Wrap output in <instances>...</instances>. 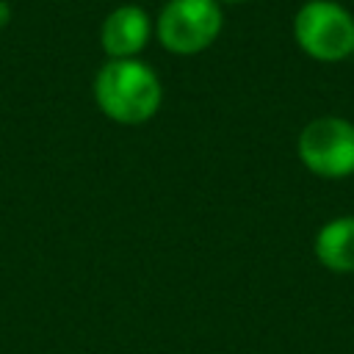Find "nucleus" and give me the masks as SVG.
Segmentation results:
<instances>
[{
  "instance_id": "obj_1",
  "label": "nucleus",
  "mask_w": 354,
  "mask_h": 354,
  "mask_svg": "<svg viewBox=\"0 0 354 354\" xmlns=\"http://www.w3.org/2000/svg\"><path fill=\"white\" fill-rule=\"evenodd\" d=\"M94 100L100 111L119 124L149 122L163 100V86L152 66L138 58H108L94 77Z\"/></svg>"
},
{
  "instance_id": "obj_2",
  "label": "nucleus",
  "mask_w": 354,
  "mask_h": 354,
  "mask_svg": "<svg viewBox=\"0 0 354 354\" xmlns=\"http://www.w3.org/2000/svg\"><path fill=\"white\" fill-rule=\"evenodd\" d=\"M293 39L313 61H346L354 55V17L335 0H307L293 17Z\"/></svg>"
},
{
  "instance_id": "obj_3",
  "label": "nucleus",
  "mask_w": 354,
  "mask_h": 354,
  "mask_svg": "<svg viewBox=\"0 0 354 354\" xmlns=\"http://www.w3.org/2000/svg\"><path fill=\"white\" fill-rule=\"evenodd\" d=\"M224 28L218 0H169L158 14V41L174 55H196L207 50Z\"/></svg>"
},
{
  "instance_id": "obj_4",
  "label": "nucleus",
  "mask_w": 354,
  "mask_h": 354,
  "mask_svg": "<svg viewBox=\"0 0 354 354\" xmlns=\"http://www.w3.org/2000/svg\"><path fill=\"white\" fill-rule=\"evenodd\" d=\"M299 160L318 177L340 180L354 174V122L318 116L307 122L296 141Z\"/></svg>"
},
{
  "instance_id": "obj_5",
  "label": "nucleus",
  "mask_w": 354,
  "mask_h": 354,
  "mask_svg": "<svg viewBox=\"0 0 354 354\" xmlns=\"http://www.w3.org/2000/svg\"><path fill=\"white\" fill-rule=\"evenodd\" d=\"M152 36V19L141 6H119L113 8L102 28H100V44L105 55L111 58H136Z\"/></svg>"
},
{
  "instance_id": "obj_6",
  "label": "nucleus",
  "mask_w": 354,
  "mask_h": 354,
  "mask_svg": "<svg viewBox=\"0 0 354 354\" xmlns=\"http://www.w3.org/2000/svg\"><path fill=\"white\" fill-rule=\"evenodd\" d=\"M315 257L335 274H354V216L326 221L315 232Z\"/></svg>"
},
{
  "instance_id": "obj_7",
  "label": "nucleus",
  "mask_w": 354,
  "mask_h": 354,
  "mask_svg": "<svg viewBox=\"0 0 354 354\" xmlns=\"http://www.w3.org/2000/svg\"><path fill=\"white\" fill-rule=\"evenodd\" d=\"M8 17H11V8H8V3H6V0H0V28L8 22Z\"/></svg>"
},
{
  "instance_id": "obj_8",
  "label": "nucleus",
  "mask_w": 354,
  "mask_h": 354,
  "mask_svg": "<svg viewBox=\"0 0 354 354\" xmlns=\"http://www.w3.org/2000/svg\"><path fill=\"white\" fill-rule=\"evenodd\" d=\"M224 3H243V0H224Z\"/></svg>"
}]
</instances>
